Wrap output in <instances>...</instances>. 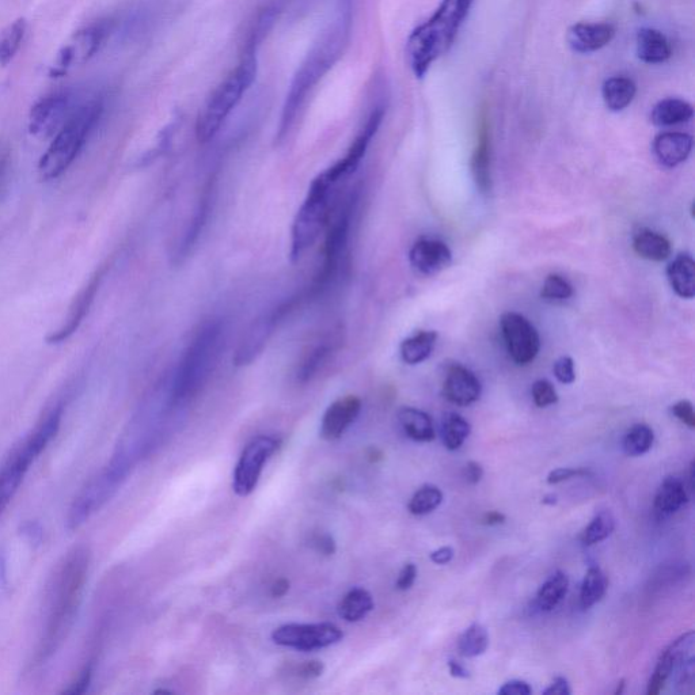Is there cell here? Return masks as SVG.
I'll use <instances>...</instances> for the list:
<instances>
[{"label": "cell", "instance_id": "cell-1", "mask_svg": "<svg viewBox=\"0 0 695 695\" xmlns=\"http://www.w3.org/2000/svg\"><path fill=\"white\" fill-rule=\"evenodd\" d=\"M90 550L75 548L64 557L48 588L47 621L36 660L39 666L63 647L74 626L90 568Z\"/></svg>", "mask_w": 695, "mask_h": 695}, {"label": "cell", "instance_id": "cell-2", "mask_svg": "<svg viewBox=\"0 0 695 695\" xmlns=\"http://www.w3.org/2000/svg\"><path fill=\"white\" fill-rule=\"evenodd\" d=\"M348 37L349 17L343 14L319 37L305 62L299 67L294 81L291 83L290 91H288L283 113H281L279 131H277L279 143L283 142L290 134L311 91L317 87L321 79L328 74L330 68L343 55Z\"/></svg>", "mask_w": 695, "mask_h": 695}, {"label": "cell", "instance_id": "cell-3", "mask_svg": "<svg viewBox=\"0 0 695 695\" xmlns=\"http://www.w3.org/2000/svg\"><path fill=\"white\" fill-rule=\"evenodd\" d=\"M473 3L474 0H442L435 14L410 34L406 55L417 78H424L432 64L453 47Z\"/></svg>", "mask_w": 695, "mask_h": 695}, {"label": "cell", "instance_id": "cell-4", "mask_svg": "<svg viewBox=\"0 0 695 695\" xmlns=\"http://www.w3.org/2000/svg\"><path fill=\"white\" fill-rule=\"evenodd\" d=\"M223 345L222 322L210 321L201 326L178 364L170 398L173 405L192 400L203 389L219 362Z\"/></svg>", "mask_w": 695, "mask_h": 695}, {"label": "cell", "instance_id": "cell-5", "mask_svg": "<svg viewBox=\"0 0 695 695\" xmlns=\"http://www.w3.org/2000/svg\"><path fill=\"white\" fill-rule=\"evenodd\" d=\"M256 40L250 43L241 63L215 87L201 108L196 123L200 143L211 142L248 93L257 77Z\"/></svg>", "mask_w": 695, "mask_h": 695}, {"label": "cell", "instance_id": "cell-6", "mask_svg": "<svg viewBox=\"0 0 695 695\" xmlns=\"http://www.w3.org/2000/svg\"><path fill=\"white\" fill-rule=\"evenodd\" d=\"M102 105L90 102L74 115L68 117L66 124L53 136L51 146L39 162V176L43 181L56 180L74 163L91 129L100 119Z\"/></svg>", "mask_w": 695, "mask_h": 695}, {"label": "cell", "instance_id": "cell-7", "mask_svg": "<svg viewBox=\"0 0 695 695\" xmlns=\"http://www.w3.org/2000/svg\"><path fill=\"white\" fill-rule=\"evenodd\" d=\"M336 182L325 172L311 182L302 207L296 214L291 229V260L296 262L313 248L315 242L324 233L330 219L332 196Z\"/></svg>", "mask_w": 695, "mask_h": 695}, {"label": "cell", "instance_id": "cell-8", "mask_svg": "<svg viewBox=\"0 0 695 695\" xmlns=\"http://www.w3.org/2000/svg\"><path fill=\"white\" fill-rule=\"evenodd\" d=\"M352 207L353 200H348L343 210L337 215L336 220L330 224L325 239L322 267L319 268V273L310 290L313 295L321 294L332 283L338 269H340L341 260H343L345 249H347L349 230H351Z\"/></svg>", "mask_w": 695, "mask_h": 695}, {"label": "cell", "instance_id": "cell-9", "mask_svg": "<svg viewBox=\"0 0 695 695\" xmlns=\"http://www.w3.org/2000/svg\"><path fill=\"white\" fill-rule=\"evenodd\" d=\"M298 302L299 300L296 298L287 300V302L280 303L275 309L269 310L268 313H264L257 319H254L253 324L243 334L241 343H239L237 352H235V366H249L261 355L262 351L267 347L269 340H271L273 333H275L277 326L295 309Z\"/></svg>", "mask_w": 695, "mask_h": 695}, {"label": "cell", "instance_id": "cell-10", "mask_svg": "<svg viewBox=\"0 0 695 695\" xmlns=\"http://www.w3.org/2000/svg\"><path fill=\"white\" fill-rule=\"evenodd\" d=\"M280 442L272 436H258L245 447L235 466L233 489L238 496L252 495L260 481L265 463L279 450Z\"/></svg>", "mask_w": 695, "mask_h": 695}, {"label": "cell", "instance_id": "cell-11", "mask_svg": "<svg viewBox=\"0 0 695 695\" xmlns=\"http://www.w3.org/2000/svg\"><path fill=\"white\" fill-rule=\"evenodd\" d=\"M344 634L333 624H288L273 630V643L280 647L311 652L340 643Z\"/></svg>", "mask_w": 695, "mask_h": 695}, {"label": "cell", "instance_id": "cell-12", "mask_svg": "<svg viewBox=\"0 0 695 695\" xmlns=\"http://www.w3.org/2000/svg\"><path fill=\"white\" fill-rule=\"evenodd\" d=\"M121 484L123 482L113 476L106 467L96 477L91 478L71 505L67 516V529L75 531L82 527L102 505L108 503Z\"/></svg>", "mask_w": 695, "mask_h": 695}, {"label": "cell", "instance_id": "cell-13", "mask_svg": "<svg viewBox=\"0 0 695 695\" xmlns=\"http://www.w3.org/2000/svg\"><path fill=\"white\" fill-rule=\"evenodd\" d=\"M505 347L511 359L519 366H526L537 358L541 340L529 319L518 313H505L500 319Z\"/></svg>", "mask_w": 695, "mask_h": 695}, {"label": "cell", "instance_id": "cell-14", "mask_svg": "<svg viewBox=\"0 0 695 695\" xmlns=\"http://www.w3.org/2000/svg\"><path fill=\"white\" fill-rule=\"evenodd\" d=\"M106 30L104 26H90L75 33L66 44L60 48L56 56L55 64L49 71V77L60 78L67 74V71L74 66H82L89 62L100 49L102 41L105 39Z\"/></svg>", "mask_w": 695, "mask_h": 695}, {"label": "cell", "instance_id": "cell-15", "mask_svg": "<svg viewBox=\"0 0 695 695\" xmlns=\"http://www.w3.org/2000/svg\"><path fill=\"white\" fill-rule=\"evenodd\" d=\"M68 106V97L63 94H53L37 102L30 110V135L41 140L53 138L68 120Z\"/></svg>", "mask_w": 695, "mask_h": 695}, {"label": "cell", "instance_id": "cell-16", "mask_svg": "<svg viewBox=\"0 0 695 695\" xmlns=\"http://www.w3.org/2000/svg\"><path fill=\"white\" fill-rule=\"evenodd\" d=\"M382 120L383 110H375L370 116V119H368L367 124L364 125L358 138H356L351 148H349L347 155L326 170V173L329 174V177L332 178L333 181L340 182L343 178L351 176V174L356 172L364 155L367 153V148L370 146L372 138L377 135Z\"/></svg>", "mask_w": 695, "mask_h": 695}, {"label": "cell", "instance_id": "cell-17", "mask_svg": "<svg viewBox=\"0 0 695 695\" xmlns=\"http://www.w3.org/2000/svg\"><path fill=\"white\" fill-rule=\"evenodd\" d=\"M409 261L421 275L434 276L450 267L453 253L440 239L420 238L410 249Z\"/></svg>", "mask_w": 695, "mask_h": 695}, {"label": "cell", "instance_id": "cell-18", "mask_svg": "<svg viewBox=\"0 0 695 695\" xmlns=\"http://www.w3.org/2000/svg\"><path fill=\"white\" fill-rule=\"evenodd\" d=\"M694 652V633L689 632L683 634L678 640H675L670 647L664 649L659 660H657L655 672H653L651 681L648 685V694L656 695L663 690L664 685L675 668L682 663L687 657L693 656Z\"/></svg>", "mask_w": 695, "mask_h": 695}, {"label": "cell", "instance_id": "cell-19", "mask_svg": "<svg viewBox=\"0 0 695 695\" xmlns=\"http://www.w3.org/2000/svg\"><path fill=\"white\" fill-rule=\"evenodd\" d=\"M481 393L480 379L469 368L461 364H453L447 368L443 394L448 401L458 406H469L480 400Z\"/></svg>", "mask_w": 695, "mask_h": 695}, {"label": "cell", "instance_id": "cell-20", "mask_svg": "<svg viewBox=\"0 0 695 695\" xmlns=\"http://www.w3.org/2000/svg\"><path fill=\"white\" fill-rule=\"evenodd\" d=\"M62 415L63 409L60 406L53 410L44 423L37 427L36 431L25 440L24 444L15 451L10 459H13L14 462L24 467L26 472H28L32 463L40 457V454L43 453L48 444L51 443V440L58 434L60 423H62Z\"/></svg>", "mask_w": 695, "mask_h": 695}, {"label": "cell", "instance_id": "cell-21", "mask_svg": "<svg viewBox=\"0 0 695 695\" xmlns=\"http://www.w3.org/2000/svg\"><path fill=\"white\" fill-rule=\"evenodd\" d=\"M362 410V401L355 396H347L334 401L332 405L326 409L324 419L321 423V436L325 440L340 439L344 435Z\"/></svg>", "mask_w": 695, "mask_h": 695}, {"label": "cell", "instance_id": "cell-22", "mask_svg": "<svg viewBox=\"0 0 695 695\" xmlns=\"http://www.w3.org/2000/svg\"><path fill=\"white\" fill-rule=\"evenodd\" d=\"M101 275L97 273L96 276L91 277L87 286L83 288L77 299L74 300V305L71 306L70 314H68L67 321L64 322L62 328L56 330L49 334L47 337L48 344H60L63 341L68 340L79 329L83 319L86 318L87 313H89L91 305H93L94 298H96L98 286H100Z\"/></svg>", "mask_w": 695, "mask_h": 695}, {"label": "cell", "instance_id": "cell-23", "mask_svg": "<svg viewBox=\"0 0 695 695\" xmlns=\"http://www.w3.org/2000/svg\"><path fill=\"white\" fill-rule=\"evenodd\" d=\"M615 29L610 24H576L568 29L567 41L575 52L591 53L613 41Z\"/></svg>", "mask_w": 695, "mask_h": 695}, {"label": "cell", "instance_id": "cell-24", "mask_svg": "<svg viewBox=\"0 0 695 695\" xmlns=\"http://www.w3.org/2000/svg\"><path fill=\"white\" fill-rule=\"evenodd\" d=\"M693 151V138L681 132H664L653 140V153L657 161L666 167H676L685 162Z\"/></svg>", "mask_w": 695, "mask_h": 695}, {"label": "cell", "instance_id": "cell-25", "mask_svg": "<svg viewBox=\"0 0 695 695\" xmlns=\"http://www.w3.org/2000/svg\"><path fill=\"white\" fill-rule=\"evenodd\" d=\"M472 172L477 188L481 193L491 192V134H489L488 119L482 116L478 142L472 158Z\"/></svg>", "mask_w": 695, "mask_h": 695}, {"label": "cell", "instance_id": "cell-26", "mask_svg": "<svg viewBox=\"0 0 695 695\" xmlns=\"http://www.w3.org/2000/svg\"><path fill=\"white\" fill-rule=\"evenodd\" d=\"M637 56L641 62L660 64L671 58V45L662 32L655 29H641L637 34Z\"/></svg>", "mask_w": 695, "mask_h": 695}, {"label": "cell", "instance_id": "cell-27", "mask_svg": "<svg viewBox=\"0 0 695 695\" xmlns=\"http://www.w3.org/2000/svg\"><path fill=\"white\" fill-rule=\"evenodd\" d=\"M337 343H340V340L336 336H329L313 345L303 355L302 362L299 364L298 374H296L298 381L303 383L311 381L332 358L333 353L336 352Z\"/></svg>", "mask_w": 695, "mask_h": 695}, {"label": "cell", "instance_id": "cell-28", "mask_svg": "<svg viewBox=\"0 0 695 695\" xmlns=\"http://www.w3.org/2000/svg\"><path fill=\"white\" fill-rule=\"evenodd\" d=\"M672 290L683 299L695 296V262L689 254H679L667 267Z\"/></svg>", "mask_w": 695, "mask_h": 695}, {"label": "cell", "instance_id": "cell-29", "mask_svg": "<svg viewBox=\"0 0 695 695\" xmlns=\"http://www.w3.org/2000/svg\"><path fill=\"white\" fill-rule=\"evenodd\" d=\"M689 501L685 484L679 478L668 477L657 489L655 511L657 515L670 516L681 510Z\"/></svg>", "mask_w": 695, "mask_h": 695}, {"label": "cell", "instance_id": "cell-30", "mask_svg": "<svg viewBox=\"0 0 695 695\" xmlns=\"http://www.w3.org/2000/svg\"><path fill=\"white\" fill-rule=\"evenodd\" d=\"M398 421L408 438L419 443H429L436 438L434 421L431 416L416 408H402Z\"/></svg>", "mask_w": 695, "mask_h": 695}, {"label": "cell", "instance_id": "cell-31", "mask_svg": "<svg viewBox=\"0 0 695 695\" xmlns=\"http://www.w3.org/2000/svg\"><path fill=\"white\" fill-rule=\"evenodd\" d=\"M633 249L638 256L649 261H664L671 256L672 246L664 235L649 229H641L633 238Z\"/></svg>", "mask_w": 695, "mask_h": 695}, {"label": "cell", "instance_id": "cell-32", "mask_svg": "<svg viewBox=\"0 0 695 695\" xmlns=\"http://www.w3.org/2000/svg\"><path fill=\"white\" fill-rule=\"evenodd\" d=\"M694 109L689 102L679 98H667L652 109L651 120L656 127H671L693 119Z\"/></svg>", "mask_w": 695, "mask_h": 695}, {"label": "cell", "instance_id": "cell-33", "mask_svg": "<svg viewBox=\"0 0 695 695\" xmlns=\"http://www.w3.org/2000/svg\"><path fill=\"white\" fill-rule=\"evenodd\" d=\"M637 86L628 77H613L603 83V101L611 112H621L632 104L636 97Z\"/></svg>", "mask_w": 695, "mask_h": 695}, {"label": "cell", "instance_id": "cell-34", "mask_svg": "<svg viewBox=\"0 0 695 695\" xmlns=\"http://www.w3.org/2000/svg\"><path fill=\"white\" fill-rule=\"evenodd\" d=\"M436 341H438V333L432 330H424L406 338L402 341L400 348L401 359L409 366L425 362L432 355Z\"/></svg>", "mask_w": 695, "mask_h": 695}, {"label": "cell", "instance_id": "cell-35", "mask_svg": "<svg viewBox=\"0 0 695 695\" xmlns=\"http://www.w3.org/2000/svg\"><path fill=\"white\" fill-rule=\"evenodd\" d=\"M374 609V599L364 588H353L338 605V615L347 622H359Z\"/></svg>", "mask_w": 695, "mask_h": 695}, {"label": "cell", "instance_id": "cell-36", "mask_svg": "<svg viewBox=\"0 0 695 695\" xmlns=\"http://www.w3.org/2000/svg\"><path fill=\"white\" fill-rule=\"evenodd\" d=\"M569 579L564 572L553 573L537 594V606L542 611H552L564 600L568 594Z\"/></svg>", "mask_w": 695, "mask_h": 695}, {"label": "cell", "instance_id": "cell-37", "mask_svg": "<svg viewBox=\"0 0 695 695\" xmlns=\"http://www.w3.org/2000/svg\"><path fill=\"white\" fill-rule=\"evenodd\" d=\"M609 581L602 569L592 567L588 569L583 584H581L580 602L584 610L591 609L592 606L600 602L606 595Z\"/></svg>", "mask_w": 695, "mask_h": 695}, {"label": "cell", "instance_id": "cell-38", "mask_svg": "<svg viewBox=\"0 0 695 695\" xmlns=\"http://www.w3.org/2000/svg\"><path fill=\"white\" fill-rule=\"evenodd\" d=\"M26 33L25 18H18L0 34V66H9L20 51Z\"/></svg>", "mask_w": 695, "mask_h": 695}, {"label": "cell", "instance_id": "cell-39", "mask_svg": "<svg viewBox=\"0 0 695 695\" xmlns=\"http://www.w3.org/2000/svg\"><path fill=\"white\" fill-rule=\"evenodd\" d=\"M470 432H472V427H470L469 421L463 419L458 413H447L443 417L442 435L447 450H459L469 438Z\"/></svg>", "mask_w": 695, "mask_h": 695}, {"label": "cell", "instance_id": "cell-40", "mask_svg": "<svg viewBox=\"0 0 695 695\" xmlns=\"http://www.w3.org/2000/svg\"><path fill=\"white\" fill-rule=\"evenodd\" d=\"M489 647V636L484 626L473 624L459 637L458 649L462 656L477 657Z\"/></svg>", "mask_w": 695, "mask_h": 695}, {"label": "cell", "instance_id": "cell-41", "mask_svg": "<svg viewBox=\"0 0 695 695\" xmlns=\"http://www.w3.org/2000/svg\"><path fill=\"white\" fill-rule=\"evenodd\" d=\"M653 442H655V434L652 428L645 424H637L625 435L622 446L629 457H640L651 450Z\"/></svg>", "mask_w": 695, "mask_h": 695}, {"label": "cell", "instance_id": "cell-42", "mask_svg": "<svg viewBox=\"0 0 695 695\" xmlns=\"http://www.w3.org/2000/svg\"><path fill=\"white\" fill-rule=\"evenodd\" d=\"M615 529V519L609 511L599 512L591 523L588 524L586 530L581 533V542L583 545L592 546L596 543L605 541L609 538Z\"/></svg>", "mask_w": 695, "mask_h": 695}, {"label": "cell", "instance_id": "cell-43", "mask_svg": "<svg viewBox=\"0 0 695 695\" xmlns=\"http://www.w3.org/2000/svg\"><path fill=\"white\" fill-rule=\"evenodd\" d=\"M443 493L438 486L424 485L409 501V512L416 516L431 514L442 504Z\"/></svg>", "mask_w": 695, "mask_h": 695}, {"label": "cell", "instance_id": "cell-44", "mask_svg": "<svg viewBox=\"0 0 695 695\" xmlns=\"http://www.w3.org/2000/svg\"><path fill=\"white\" fill-rule=\"evenodd\" d=\"M210 201L211 189H207V191L204 192V196L201 197L200 205L199 208H197L195 216H193L191 227H189V230L186 231L184 243H182L180 250L181 254L188 253L189 249L195 245L197 238H199L201 230H203L205 220H207L208 212H210Z\"/></svg>", "mask_w": 695, "mask_h": 695}, {"label": "cell", "instance_id": "cell-45", "mask_svg": "<svg viewBox=\"0 0 695 695\" xmlns=\"http://www.w3.org/2000/svg\"><path fill=\"white\" fill-rule=\"evenodd\" d=\"M24 474L13 469V467L3 466L0 472V516L5 512L7 505L13 500L15 493L24 481Z\"/></svg>", "mask_w": 695, "mask_h": 695}, {"label": "cell", "instance_id": "cell-46", "mask_svg": "<svg viewBox=\"0 0 695 695\" xmlns=\"http://www.w3.org/2000/svg\"><path fill=\"white\" fill-rule=\"evenodd\" d=\"M541 296L549 302H564L573 296V287L565 277L550 275L543 284Z\"/></svg>", "mask_w": 695, "mask_h": 695}, {"label": "cell", "instance_id": "cell-47", "mask_svg": "<svg viewBox=\"0 0 695 695\" xmlns=\"http://www.w3.org/2000/svg\"><path fill=\"white\" fill-rule=\"evenodd\" d=\"M533 400L538 408H548L550 405L557 404L558 394L554 386L546 379H539L533 385Z\"/></svg>", "mask_w": 695, "mask_h": 695}, {"label": "cell", "instance_id": "cell-48", "mask_svg": "<svg viewBox=\"0 0 695 695\" xmlns=\"http://www.w3.org/2000/svg\"><path fill=\"white\" fill-rule=\"evenodd\" d=\"M553 370L558 382L564 383V385H571V383L575 382V363H573V359L569 358V356H562V358L558 359L557 362L554 363Z\"/></svg>", "mask_w": 695, "mask_h": 695}, {"label": "cell", "instance_id": "cell-49", "mask_svg": "<svg viewBox=\"0 0 695 695\" xmlns=\"http://www.w3.org/2000/svg\"><path fill=\"white\" fill-rule=\"evenodd\" d=\"M672 415L682 421L687 427L695 428V413L694 406L690 401L683 400L676 402L675 405L671 406Z\"/></svg>", "mask_w": 695, "mask_h": 695}, {"label": "cell", "instance_id": "cell-50", "mask_svg": "<svg viewBox=\"0 0 695 695\" xmlns=\"http://www.w3.org/2000/svg\"><path fill=\"white\" fill-rule=\"evenodd\" d=\"M587 470L584 469H569V467H561V469L553 470L548 476L549 485H557L560 482L571 480V478L588 476Z\"/></svg>", "mask_w": 695, "mask_h": 695}, {"label": "cell", "instance_id": "cell-51", "mask_svg": "<svg viewBox=\"0 0 695 695\" xmlns=\"http://www.w3.org/2000/svg\"><path fill=\"white\" fill-rule=\"evenodd\" d=\"M417 577V568L415 564H406L402 569L397 580V588L400 591H408L415 584Z\"/></svg>", "mask_w": 695, "mask_h": 695}, {"label": "cell", "instance_id": "cell-52", "mask_svg": "<svg viewBox=\"0 0 695 695\" xmlns=\"http://www.w3.org/2000/svg\"><path fill=\"white\" fill-rule=\"evenodd\" d=\"M533 693L529 683L523 681H511L505 683L499 690L501 695H530Z\"/></svg>", "mask_w": 695, "mask_h": 695}, {"label": "cell", "instance_id": "cell-53", "mask_svg": "<svg viewBox=\"0 0 695 695\" xmlns=\"http://www.w3.org/2000/svg\"><path fill=\"white\" fill-rule=\"evenodd\" d=\"M543 694L545 695H571L572 690L571 687H569V682L567 678H564V676H557L556 679H554L552 685L548 687L545 691H543Z\"/></svg>", "mask_w": 695, "mask_h": 695}, {"label": "cell", "instance_id": "cell-54", "mask_svg": "<svg viewBox=\"0 0 695 695\" xmlns=\"http://www.w3.org/2000/svg\"><path fill=\"white\" fill-rule=\"evenodd\" d=\"M465 477L469 484L476 485L484 477V469L478 462H469L466 465Z\"/></svg>", "mask_w": 695, "mask_h": 695}, {"label": "cell", "instance_id": "cell-55", "mask_svg": "<svg viewBox=\"0 0 695 695\" xmlns=\"http://www.w3.org/2000/svg\"><path fill=\"white\" fill-rule=\"evenodd\" d=\"M324 672V664L321 662H307L300 667L299 675L303 678L311 679L318 678Z\"/></svg>", "mask_w": 695, "mask_h": 695}, {"label": "cell", "instance_id": "cell-56", "mask_svg": "<svg viewBox=\"0 0 695 695\" xmlns=\"http://www.w3.org/2000/svg\"><path fill=\"white\" fill-rule=\"evenodd\" d=\"M453 558L454 550L450 548V546H444V548H440L435 550L434 553H431V561L438 565H446L453 560Z\"/></svg>", "mask_w": 695, "mask_h": 695}, {"label": "cell", "instance_id": "cell-57", "mask_svg": "<svg viewBox=\"0 0 695 695\" xmlns=\"http://www.w3.org/2000/svg\"><path fill=\"white\" fill-rule=\"evenodd\" d=\"M317 546L319 552L326 554V556H330V554L336 552V543H334V539L328 534L318 538Z\"/></svg>", "mask_w": 695, "mask_h": 695}, {"label": "cell", "instance_id": "cell-58", "mask_svg": "<svg viewBox=\"0 0 695 695\" xmlns=\"http://www.w3.org/2000/svg\"><path fill=\"white\" fill-rule=\"evenodd\" d=\"M448 670H450V674L454 676V678L467 679L470 676L469 671H467L461 663L455 662V660H450V662H448Z\"/></svg>", "mask_w": 695, "mask_h": 695}, {"label": "cell", "instance_id": "cell-59", "mask_svg": "<svg viewBox=\"0 0 695 695\" xmlns=\"http://www.w3.org/2000/svg\"><path fill=\"white\" fill-rule=\"evenodd\" d=\"M288 590H290V581L287 579H279L275 581V584L272 586V596L273 598H281V596L287 594Z\"/></svg>", "mask_w": 695, "mask_h": 695}, {"label": "cell", "instance_id": "cell-60", "mask_svg": "<svg viewBox=\"0 0 695 695\" xmlns=\"http://www.w3.org/2000/svg\"><path fill=\"white\" fill-rule=\"evenodd\" d=\"M504 522L505 515L497 511L488 512V514H485L484 518H482V523H484L485 526H497V524H503Z\"/></svg>", "mask_w": 695, "mask_h": 695}, {"label": "cell", "instance_id": "cell-61", "mask_svg": "<svg viewBox=\"0 0 695 695\" xmlns=\"http://www.w3.org/2000/svg\"><path fill=\"white\" fill-rule=\"evenodd\" d=\"M542 504H545V505L557 504V497L553 496V495L545 496L542 499Z\"/></svg>", "mask_w": 695, "mask_h": 695}, {"label": "cell", "instance_id": "cell-62", "mask_svg": "<svg viewBox=\"0 0 695 695\" xmlns=\"http://www.w3.org/2000/svg\"><path fill=\"white\" fill-rule=\"evenodd\" d=\"M625 689V679H621V682L618 683L617 690H615V695H621L624 693Z\"/></svg>", "mask_w": 695, "mask_h": 695}]
</instances>
